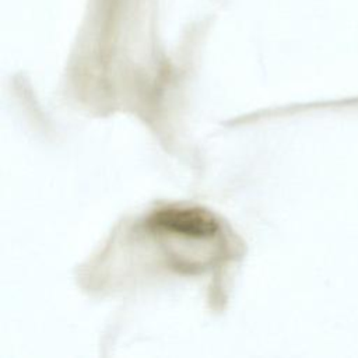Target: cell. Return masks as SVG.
Returning <instances> with one entry per match:
<instances>
[{
	"instance_id": "6da1fadb",
	"label": "cell",
	"mask_w": 358,
	"mask_h": 358,
	"mask_svg": "<svg viewBox=\"0 0 358 358\" xmlns=\"http://www.w3.org/2000/svg\"><path fill=\"white\" fill-rule=\"evenodd\" d=\"M147 225L158 235L182 242L208 241L220 234V224L215 217L194 206L173 204L158 208L148 217Z\"/></svg>"
}]
</instances>
